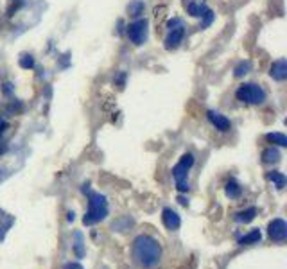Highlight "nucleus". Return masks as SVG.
Segmentation results:
<instances>
[{
  "label": "nucleus",
  "mask_w": 287,
  "mask_h": 269,
  "mask_svg": "<svg viewBox=\"0 0 287 269\" xmlns=\"http://www.w3.org/2000/svg\"><path fill=\"white\" fill-rule=\"evenodd\" d=\"M133 262L142 269H153L162 258V246L155 237L138 235L131 246Z\"/></svg>",
  "instance_id": "f257e3e1"
},
{
  "label": "nucleus",
  "mask_w": 287,
  "mask_h": 269,
  "mask_svg": "<svg viewBox=\"0 0 287 269\" xmlns=\"http://www.w3.org/2000/svg\"><path fill=\"white\" fill-rule=\"evenodd\" d=\"M84 194H88V212L84 214L83 217V225L84 226H92V225H97L101 221H104L108 217V201L102 194H97V192H90L88 188H83Z\"/></svg>",
  "instance_id": "f03ea898"
},
{
  "label": "nucleus",
  "mask_w": 287,
  "mask_h": 269,
  "mask_svg": "<svg viewBox=\"0 0 287 269\" xmlns=\"http://www.w3.org/2000/svg\"><path fill=\"white\" fill-rule=\"evenodd\" d=\"M192 165H194V154L187 153L183 154L182 160L172 167V178H174L176 188L180 192H188V188H190L187 182V176H188V170L192 169Z\"/></svg>",
  "instance_id": "7ed1b4c3"
},
{
  "label": "nucleus",
  "mask_w": 287,
  "mask_h": 269,
  "mask_svg": "<svg viewBox=\"0 0 287 269\" xmlns=\"http://www.w3.org/2000/svg\"><path fill=\"white\" fill-rule=\"evenodd\" d=\"M235 97H237V101L246 103V104H262L266 101V92L264 88L255 84V83H244L237 88Z\"/></svg>",
  "instance_id": "20e7f679"
},
{
  "label": "nucleus",
  "mask_w": 287,
  "mask_h": 269,
  "mask_svg": "<svg viewBox=\"0 0 287 269\" xmlns=\"http://www.w3.org/2000/svg\"><path fill=\"white\" fill-rule=\"evenodd\" d=\"M167 36H165V49L167 50H174L180 47V43L185 38V27H183V22L180 18H172L167 22Z\"/></svg>",
  "instance_id": "39448f33"
},
{
  "label": "nucleus",
  "mask_w": 287,
  "mask_h": 269,
  "mask_svg": "<svg viewBox=\"0 0 287 269\" xmlns=\"http://www.w3.org/2000/svg\"><path fill=\"white\" fill-rule=\"evenodd\" d=\"M127 38L131 40V43L142 45L147 40V20L137 18L135 22L127 25Z\"/></svg>",
  "instance_id": "423d86ee"
},
{
  "label": "nucleus",
  "mask_w": 287,
  "mask_h": 269,
  "mask_svg": "<svg viewBox=\"0 0 287 269\" xmlns=\"http://www.w3.org/2000/svg\"><path fill=\"white\" fill-rule=\"evenodd\" d=\"M267 235H269L271 241L284 242L287 239V223L280 217L273 219L267 226Z\"/></svg>",
  "instance_id": "0eeeda50"
},
{
  "label": "nucleus",
  "mask_w": 287,
  "mask_h": 269,
  "mask_svg": "<svg viewBox=\"0 0 287 269\" xmlns=\"http://www.w3.org/2000/svg\"><path fill=\"white\" fill-rule=\"evenodd\" d=\"M206 117H208L210 124L215 127V129H219V131H230V127H232V122H230V119H226V117L223 115V113H219V111H214L210 110L208 113H206Z\"/></svg>",
  "instance_id": "6e6552de"
},
{
  "label": "nucleus",
  "mask_w": 287,
  "mask_h": 269,
  "mask_svg": "<svg viewBox=\"0 0 287 269\" xmlns=\"http://www.w3.org/2000/svg\"><path fill=\"white\" fill-rule=\"evenodd\" d=\"M162 223L167 230H178L182 226V217L172 208H164L162 210Z\"/></svg>",
  "instance_id": "1a4fd4ad"
},
{
  "label": "nucleus",
  "mask_w": 287,
  "mask_h": 269,
  "mask_svg": "<svg viewBox=\"0 0 287 269\" xmlns=\"http://www.w3.org/2000/svg\"><path fill=\"white\" fill-rule=\"evenodd\" d=\"M269 76L275 79V81H286L287 79V61L282 58V60H276L269 68Z\"/></svg>",
  "instance_id": "9d476101"
},
{
  "label": "nucleus",
  "mask_w": 287,
  "mask_h": 269,
  "mask_svg": "<svg viewBox=\"0 0 287 269\" xmlns=\"http://www.w3.org/2000/svg\"><path fill=\"white\" fill-rule=\"evenodd\" d=\"M185 9H187L188 15L194 18H201L205 13L208 11V7L205 6V4H201V2H196V0H188V2H185Z\"/></svg>",
  "instance_id": "9b49d317"
},
{
  "label": "nucleus",
  "mask_w": 287,
  "mask_h": 269,
  "mask_svg": "<svg viewBox=\"0 0 287 269\" xmlns=\"http://www.w3.org/2000/svg\"><path fill=\"white\" fill-rule=\"evenodd\" d=\"M260 239H262V233H260L259 228H255V230L248 231L246 235H243L239 239V244L241 246H253V244H259Z\"/></svg>",
  "instance_id": "f8f14e48"
},
{
  "label": "nucleus",
  "mask_w": 287,
  "mask_h": 269,
  "mask_svg": "<svg viewBox=\"0 0 287 269\" xmlns=\"http://www.w3.org/2000/svg\"><path fill=\"white\" fill-rule=\"evenodd\" d=\"M280 158L282 154L276 145H269V147H266L262 151V162L264 164H276V162H280Z\"/></svg>",
  "instance_id": "ddd939ff"
},
{
  "label": "nucleus",
  "mask_w": 287,
  "mask_h": 269,
  "mask_svg": "<svg viewBox=\"0 0 287 269\" xmlns=\"http://www.w3.org/2000/svg\"><path fill=\"white\" fill-rule=\"evenodd\" d=\"M255 215H257V208L249 207V208L243 210V212H237L235 214V221H237L239 225H248V223H251L255 219Z\"/></svg>",
  "instance_id": "4468645a"
},
{
  "label": "nucleus",
  "mask_w": 287,
  "mask_h": 269,
  "mask_svg": "<svg viewBox=\"0 0 287 269\" xmlns=\"http://www.w3.org/2000/svg\"><path fill=\"white\" fill-rule=\"evenodd\" d=\"M266 178H267V180H269V182L273 183L278 190H282V188L286 187V182H287L286 176L282 174V172H278V170H271V172H267Z\"/></svg>",
  "instance_id": "2eb2a0df"
},
{
  "label": "nucleus",
  "mask_w": 287,
  "mask_h": 269,
  "mask_svg": "<svg viewBox=\"0 0 287 269\" xmlns=\"http://www.w3.org/2000/svg\"><path fill=\"white\" fill-rule=\"evenodd\" d=\"M15 223V219H13L11 215L4 214V212H0V241L6 237L7 230L11 228V225Z\"/></svg>",
  "instance_id": "dca6fc26"
},
{
  "label": "nucleus",
  "mask_w": 287,
  "mask_h": 269,
  "mask_svg": "<svg viewBox=\"0 0 287 269\" xmlns=\"http://www.w3.org/2000/svg\"><path fill=\"white\" fill-rule=\"evenodd\" d=\"M266 140L269 144H273V145H278V147H286L287 145V137L284 133H267Z\"/></svg>",
  "instance_id": "f3484780"
},
{
  "label": "nucleus",
  "mask_w": 287,
  "mask_h": 269,
  "mask_svg": "<svg viewBox=\"0 0 287 269\" xmlns=\"http://www.w3.org/2000/svg\"><path fill=\"white\" fill-rule=\"evenodd\" d=\"M74 251L78 255V258H83L84 257V241H83V233L81 231H74Z\"/></svg>",
  "instance_id": "a211bd4d"
},
{
  "label": "nucleus",
  "mask_w": 287,
  "mask_h": 269,
  "mask_svg": "<svg viewBox=\"0 0 287 269\" xmlns=\"http://www.w3.org/2000/svg\"><path fill=\"white\" fill-rule=\"evenodd\" d=\"M225 192H226V196L230 199H237L243 190H241V187H239V183L235 182V180H230V182L226 183V187H225Z\"/></svg>",
  "instance_id": "6ab92c4d"
},
{
  "label": "nucleus",
  "mask_w": 287,
  "mask_h": 269,
  "mask_svg": "<svg viewBox=\"0 0 287 269\" xmlns=\"http://www.w3.org/2000/svg\"><path fill=\"white\" fill-rule=\"evenodd\" d=\"M144 7H145V6H144L142 0H133V2H129V4H127V13H129L131 17L138 18L144 13Z\"/></svg>",
  "instance_id": "aec40b11"
},
{
  "label": "nucleus",
  "mask_w": 287,
  "mask_h": 269,
  "mask_svg": "<svg viewBox=\"0 0 287 269\" xmlns=\"http://www.w3.org/2000/svg\"><path fill=\"white\" fill-rule=\"evenodd\" d=\"M249 70H251V63H249L248 60H246V61H241V63L235 66V70H233V76H235V77H243V76H246Z\"/></svg>",
  "instance_id": "412c9836"
},
{
  "label": "nucleus",
  "mask_w": 287,
  "mask_h": 269,
  "mask_svg": "<svg viewBox=\"0 0 287 269\" xmlns=\"http://www.w3.org/2000/svg\"><path fill=\"white\" fill-rule=\"evenodd\" d=\"M18 63H20V66H22V68L29 70V68H33V66H34V58L31 54H23L22 58H20V61H18Z\"/></svg>",
  "instance_id": "4be33fe9"
},
{
  "label": "nucleus",
  "mask_w": 287,
  "mask_h": 269,
  "mask_svg": "<svg viewBox=\"0 0 287 269\" xmlns=\"http://www.w3.org/2000/svg\"><path fill=\"white\" fill-rule=\"evenodd\" d=\"M203 22H201V29H205V27H208L210 23L214 22V18H215V15H214V11H212V9H208V11L205 13L203 17Z\"/></svg>",
  "instance_id": "5701e85b"
},
{
  "label": "nucleus",
  "mask_w": 287,
  "mask_h": 269,
  "mask_svg": "<svg viewBox=\"0 0 287 269\" xmlns=\"http://www.w3.org/2000/svg\"><path fill=\"white\" fill-rule=\"evenodd\" d=\"M167 11L165 6H160V7H155V18H156V23L160 22L162 18H164V13Z\"/></svg>",
  "instance_id": "b1692460"
},
{
  "label": "nucleus",
  "mask_w": 287,
  "mask_h": 269,
  "mask_svg": "<svg viewBox=\"0 0 287 269\" xmlns=\"http://www.w3.org/2000/svg\"><path fill=\"white\" fill-rule=\"evenodd\" d=\"M65 269H84L79 262H68L65 264Z\"/></svg>",
  "instance_id": "393cba45"
},
{
  "label": "nucleus",
  "mask_w": 287,
  "mask_h": 269,
  "mask_svg": "<svg viewBox=\"0 0 287 269\" xmlns=\"http://www.w3.org/2000/svg\"><path fill=\"white\" fill-rule=\"evenodd\" d=\"M178 201H180V203H182L183 207H187V205H188V199H187V198H183V196H180V198H178Z\"/></svg>",
  "instance_id": "a878e982"
},
{
  "label": "nucleus",
  "mask_w": 287,
  "mask_h": 269,
  "mask_svg": "<svg viewBox=\"0 0 287 269\" xmlns=\"http://www.w3.org/2000/svg\"><path fill=\"white\" fill-rule=\"evenodd\" d=\"M74 215H76L74 212H68V217H66V219H68V221H74Z\"/></svg>",
  "instance_id": "bb28decb"
}]
</instances>
